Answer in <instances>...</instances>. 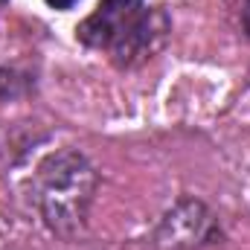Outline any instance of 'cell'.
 <instances>
[{
	"instance_id": "2",
	"label": "cell",
	"mask_w": 250,
	"mask_h": 250,
	"mask_svg": "<svg viewBox=\"0 0 250 250\" xmlns=\"http://www.w3.org/2000/svg\"><path fill=\"white\" fill-rule=\"evenodd\" d=\"M96 172L79 151H56L35 172V204L56 233H73L93 198Z\"/></svg>"
},
{
	"instance_id": "4",
	"label": "cell",
	"mask_w": 250,
	"mask_h": 250,
	"mask_svg": "<svg viewBox=\"0 0 250 250\" xmlns=\"http://www.w3.org/2000/svg\"><path fill=\"white\" fill-rule=\"evenodd\" d=\"M47 3H50L53 9H70V6H76L79 0H47Z\"/></svg>"
},
{
	"instance_id": "1",
	"label": "cell",
	"mask_w": 250,
	"mask_h": 250,
	"mask_svg": "<svg viewBox=\"0 0 250 250\" xmlns=\"http://www.w3.org/2000/svg\"><path fill=\"white\" fill-rule=\"evenodd\" d=\"M169 29L172 23L163 6L148 0H102L76 26V35L84 47L108 53L123 67H134L166 44Z\"/></svg>"
},
{
	"instance_id": "3",
	"label": "cell",
	"mask_w": 250,
	"mask_h": 250,
	"mask_svg": "<svg viewBox=\"0 0 250 250\" xmlns=\"http://www.w3.org/2000/svg\"><path fill=\"white\" fill-rule=\"evenodd\" d=\"M215 233H218V224L204 204L181 201L160 221L154 242L160 250H198L209 245L215 239Z\"/></svg>"
},
{
	"instance_id": "5",
	"label": "cell",
	"mask_w": 250,
	"mask_h": 250,
	"mask_svg": "<svg viewBox=\"0 0 250 250\" xmlns=\"http://www.w3.org/2000/svg\"><path fill=\"white\" fill-rule=\"evenodd\" d=\"M245 29H248V35H250V0L245 3Z\"/></svg>"
}]
</instances>
